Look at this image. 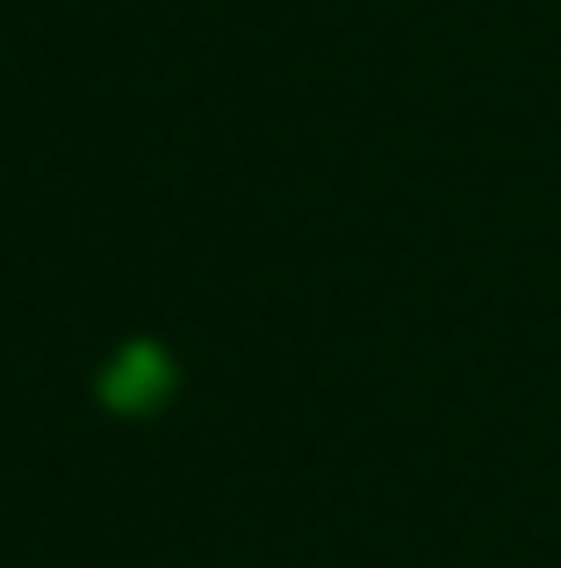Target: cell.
Segmentation results:
<instances>
[]
</instances>
